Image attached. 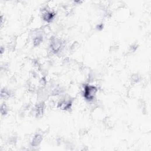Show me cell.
Listing matches in <instances>:
<instances>
[{"label":"cell","mask_w":151,"mask_h":151,"mask_svg":"<svg viewBox=\"0 0 151 151\" xmlns=\"http://www.w3.org/2000/svg\"><path fill=\"white\" fill-rule=\"evenodd\" d=\"M97 91V89L96 87L94 86L86 85L85 87L84 90V96L86 100L89 101H92L94 99V96Z\"/></svg>","instance_id":"obj_1"},{"label":"cell","mask_w":151,"mask_h":151,"mask_svg":"<svg viewBox=\"0 0 151 151\" xmlns=\"http://www.w3.org/2000/svg\"><path fill=\"white\" fill-rule=\"evenodd\" d=\"M55 17V13L53 11H50L48 10H45L43 14V18L44 20L47 22L52 21Z\"/></svg>","instance_id":"obj_2"},{"label":"cell","mask_w":151,"mask_h":151,"mask_svg":"<svg viewBox=\"0 0 151 151\" xmlns=\"http://www.w3.org/2000/svg\"><path fill=\"white\" fill-rule=\"evenodd\" d=\"M42 140H43L42 136L40 134H37L33 138V140L31 141V145L33 146H37L41 142Z\"/></svg>","instance_id":"obj_3"},{"label":"cell","mask_w":151,"mask_h":151,"mask_svg":"<svg viewBox=\"0 0 151 151\" xmlns=\"http://www.w3.org/2000/svg\"><path fill=\"white\" fill-rule=\"evenodd\" d=\"M7 111H8V109H7V107L6 105H2L1 106V113L3 115H4V114H6L7 113Z\"/></svg>","instance_id":"obj_4"}]
</instances>
